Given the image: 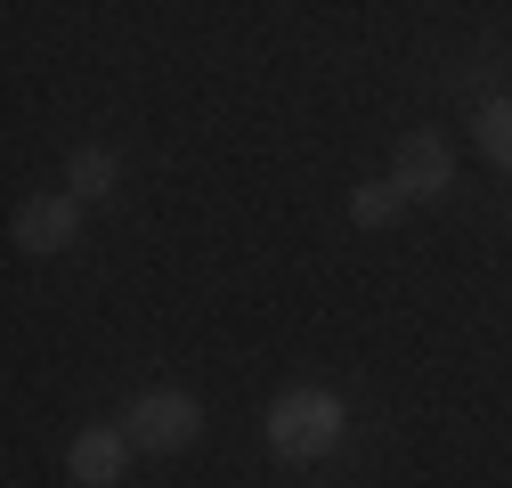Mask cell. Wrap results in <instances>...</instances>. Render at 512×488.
I'll return each instance as SVG.
<instances>
[{"mask_svg": "<svg viewBox=\"0 0 512 488\" xmlns=\"http://www.w3.org/2000/svg\"><path fill=\"white\" fill-rule=\"evenodd\" d=\"M269 448H277L285 464H317V456H334V448H342V399H334V391H317V383L277 391V399H269Z\"/></svg>", "mask_w": 512, "mask_h": 488, "instance_id": "cell-1", "label": "cell"}, {"mask_svg": "<svg viewBox=\"0 0 512 488\" xmlns=\"http://www.w3.org/2000/svg\"><path fill=\"white\" fill-rule=\"evenodd\" d=\"M122 432H131V448H155V456H179L187 440L204 432V407L187 391H147L131 415H122Z\"/></svg>", "mask_w": 512, "mask_h": 488, "instance_id": "cell-2", "label": "cell"}, {"mask_svg": "<svg viewBox=\"0 0 512 488\" xmlns=\"http://www.w3.org/2000/svg\"><path fill=\"white\" fill-rule=\"evenodd\" d=\"M447 179H456L447 139H439V131H407L399 155H391V188H399L407 204H431V196H447Z\"/></svg>", "mask_w": 512, "mask_h": 488, "instance_id": "cell-3", "label": "cell"}, {"mask_svg": "<svg viewBox=\"0 0 512 488\" xmlns=\"http://www.w3.org/2000/svg\"><path fill=\"white\" fill-rule=\"evenodd\" d=\"M131 432H114V423H90V432H74V448H66V472L82 480V488H114L122 472H131Z\"/></svg>", "mask_w": 512, "mask_h": 488, "instance_id": "cell-4", "label": "cell"}, {"mask_svg": "<svg viewBox=\"0 0 512 488\" xmlns=\"http://www.w3.org/2000/svg\"><path fill=\"white\" fill-rule=\"evenodd\" d=\"M74 228H82V204H74V196H33V204H17V220H9L17 253H66Z\"/></svg>", "mask_w": 512, "mask_h": 488, "instance_id": "cell-5", "label": "cell"}, {"mask_svg": "<svg viewBox=\"0 0 512 488\" xmlns=\"http://www.w3.org/2000/svg\"><path fill=\"white\" fill-rule=\"evenodd\" d=\"M472 139H480V155H488L496 171H512V98H488V106H480Z\"/></svg>", "mask_w": 512, "mask_h": 488, "instance_id": "cell-6", "label": "cell"}, {"mask_svg": "<svg viewBox=\"0 0 512 488\" xmlns=\"http://www.w3.org/2000/svg\"><path fill=\"white\" fill-rule=\"evenodd\" d=\"M106 188H114V155H106V147H82L74 171H66V196L82 204V196H106Z\"/></svg>", "mask_w": 512, "mask_h": 488, "instance_id": "cell-7", "label": "cell"}, {"mask_svg": "<svg viewBox=\"0 0 512 488\" xmlns=\"http://www.w3.org/2000/svg\"><path fill=\"white\" fill-rule=\"evenodd\" d=\"M399 204H407V196L391 188V179H382V188H374V179H366V188L350 196V220H358V228H382V220H399Z\"/></svg>", "mask_w": 512, "mask_h": 488, "instance_id": "cell-8", "label": "cell"}]
</instances>
